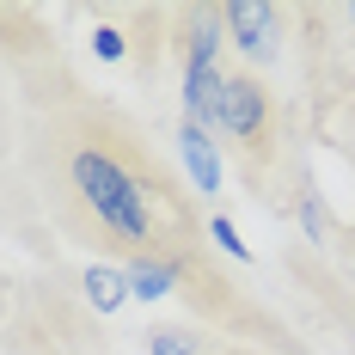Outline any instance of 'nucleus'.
Here are the masks:
<instances>
[{"label": "nucleus", "instance_id": "nucleus-6", "mask_svg": "<svg viewBox=\"0 0 355 355\" xmlns=\"http://www.w3.org/2000/svg\"><path fill=\"white\" fill-rule=\"evenodd\" d=\"M202 343L190 337V331H153L147 337V355H196Z\"/></svg>", "mask_w": 355, "mask_h": 355}, {"label": "nucleus", "instance_id": "nucleus-3", "mask_svg": "<svg viewBox=\"0 0 355 355\" xmlns=\"http://www.w3.org/2000/svg\"><path fill=\"white\" fill-rule=\"evenodd\" d=\"M184 166H190V178H196V190L209 196V190H220V159H214V147H209V135L196 129V123H184Z\"/></svg>", "mask_w": 355, "mask_h": 355}, {"label": "nucleus", "instance_id": "nucleus-1", "mask_svg": "<svg viewBox=\"0 0 355 355\" xmlns=\"http://www.w3.org/2000/svg\"><path fill=\"white\" fill-rule=\"evenodd\" d=\"M214 129H227L233 141H245V147H263V135H270V92L251 73H227L220 105H214Z\"/></svg>", "mask_w": 355, "mask_h": 355}, {"label": "nucleus", "instance_id": "nucleus-7", "mask_svg": "<svg viewBox=\"0 0 355 355\" xmlns=\"http://www.w3.org/2000/svg\"><path fill=\"white\" fill-rule=\"evenodd\" d=\"M98 55L116 62V55H123V37H116V31H98Z\"/></svg>", "mask_w": 355, "mask_h": 355}, {"label": "nucleus", "instance_id": "nucleus-8", "mask_svg": "<svg viewBox=\"0 0 355 355\" xmlns=\"http://www.w3.org/2000/svg\"><path fill=\"white\" fill-rule=\"evenodd\" d=\"M214 239H220V245H227V251H239V257H245V245L233 239V220H214Z\"/></svg>", "mask_w": 355, "mask_h": 355}, {"label": "nucleus", "instance_id": "nucleus-5", "mask_svg": "<svg viewBox=\"0 0 355 355\" xmlns=\"http://www.w3.org/2000/svg\"><path fill=\"white\" fill-rule=\"evenodd\" d=\"M123 288H129V276H110V270H92V276H86V294H92L98 313H110V306L123 300Z\"/></svg>", "mask_w": 355, "mask_h": 355}, {"label": "nucleus", "instance_id": "nucleus-4", "mask_svg": "<svg viewBox=\"0 0 355 355\" xmlns=\"http://www.w3.org/2000/svg\"><path fill=\"white\" fill-rule=\"evenodd\" d=\"M178 276H184V263H166V257H135V270H129V288H135L141 300H153V294H166Z\"/></svg>", "mask_w": 355, "mask_h": 355}, {"label": "nucleus", "instance_id": "nucleus-2", "mask_svg": "<svg viewBox=\"0 0 355 355\" xmlns=\"http://www.w3.org/2000/svg\"><path fill=\"white\" fill-rule=\"evenodd\" d=\"M220 19H227V31L239 37V49H245V55H257V62H263V55H276V43H282V12H276V6L233 0Z\"/></svg>", "mask_w": 355, "mask_h": 355}]
</instances>
